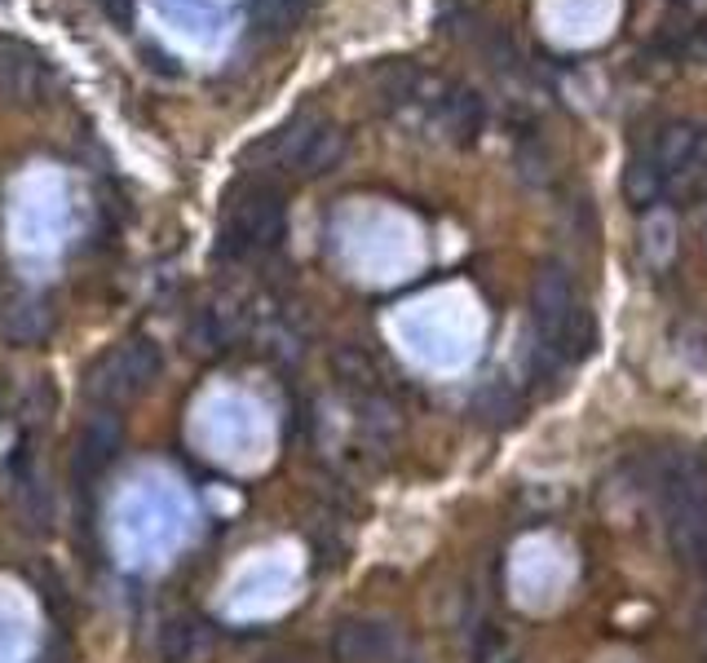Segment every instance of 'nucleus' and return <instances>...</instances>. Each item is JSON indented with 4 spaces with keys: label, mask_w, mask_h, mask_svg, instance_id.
<instances>
[{
    "label": "nucleus",
    "mask_w": 707,
    "mask_h": 663,
    "mask_svg": "<svg viewBox=\"0 0 707 663\" xmlns=\"http://www.w3.org/2000/svg\"><path fill=\"white\" fill-rule=\"evenodd\" d=\"M655 491L677 558L690 567H707V465L695 456H668L655 473Z\"/></svg>",
    "instance_id": "f257e3e1"
},
{
    "label": "nucleus",
    "mask_w": 707,
    "mask_h": 663,
    "mask_svg": "<svg viewBox=\"0 0 707 663\" xmlns=\"http://www.w3.org/2000/svg\"><path fill=\"white\" fill-rule=\"evenodd\" d=\"M429 111H433V124L451 142H473L482 133V120H486L482 98L473 89H464V84H438L433 98H429Z\"/></svg>",
    "instance_id": "0eeeda50"
},
{
    "label": "nucleus",
    "mask_w": 707,
    "mask_h": 663,
    "mask_svg": "<svg viewBox=\"0 0 707 663\" xmlns=\"http://www.w3.org/2000/svg\"><path fill=\"white\" fill-rule=\"evenodd\" d=\"M208 638H204V624L195 620H173L164 633H160V660L164 663H195L204 655Z\"/></svg>",
    "instance_id": "9b49d317"
},
{
    "label": "nucleus",
    "mask_w": 707,
    "mask_h": 663,
    "mask_svg": "<svg viewBox=\"0 0 707 663\" xmlns=\"http://www.w3.org/2000/svg\"><path fill=\"white\" fill-rule=\"evenodd\" d=\"M270 155L275 169L297 173V177H324L341 164L346 155V133L324 120V115H297L288 120L279 133H270V142L262 146Z\"/></svg>",
    "instance_id": "7ed1b4c3"
},
{
    "label": "nucleus",
    "mask_w": 707,
    "mask_h": 663,
    "mask_svg": "<svg viewBox=\"0 0 707 663\" xmlns=\"http://www.w3.org/2000/svg\"><path fill=\"white\" fill-rule=\"evenodd\" d=\"M690 58H695V62H707V27L690 40Z\"/></svg>",
    "instance_id": "dca6fc26"
},
{
    "label": "nucleus",
    "mask_w": 707,
    "mask_h": 663,
    "mask_svg": "<svg viewBox=\"0 0 707 663\" xmlns=\"http://www.w3.org/2000/svg\"><path fill=\"white\" fill-rule=\"evenodd\" d=\"M306 13V0H253V22L262 35H288Z\"/></svg>",
    "instance_id": "ddd939ff"
},
{
    "label": "nucleus",
    "mask_w": 707,
    "mask_h": 663,
    "mask_svg": "<svg viewBox=\"0 0 707 663\" xmlns=\"http://www.w3.org/2000/svg\"><path fill=\"white\" fill-rule=\"evenodd\" d=\"M120 451V420L111 416V407H98V416L80 429V442H75V456H71V469L80 482H93Z\"/></svg>",
    "instance_id": "6e6552de"
},
{
    "label": "nucleus",
    "mask_w": 707,
    "mask_h": 663,
    "mask_svg": "<svg viewBox=\"0 0 707 663\" xmlns=\"http://www.w3.org/2000/svg\"><path fill=\"white\" fill-rule=\"evenodd\" d=\"M664 191H668V182L659 177L650 151H646V155H633V160H628V173H624V195H628L637 208H646V204H655Z\"/></svg>",
    "instance_id": "f8f14e48"
},
{
    "label": "nucleus",
    "mask_w": 707,
    "mask_h": 663,
    "mask_svg": "<svg viewBox=\"0 0 707 663\" xmlns=\"http://www.w3.org/2000/svg\"><path fill=\"white\" fill-rule=\"evenodd\" d=\"M531 319L540 332V349L553 354V358H575L580 345H575V324H588L580 302H575V284H571V271L562 262H544L535 271V284H531Z\"/></svg>",
    "instance_id": "20e7f679"
},
{
    "label": "nucleus",
    "mask_w": 707,
    "mask_h": 663,
    "mask_svg": "<svg viewBox=\"0 0 707 663\" xmlns=\"http://www.w3.org/2000/svg\"><path fill=\"white\" fill-rule=\"evenodd\" d=\"M102 9H106V18H115L120 27H129L133 22V0H98Z\"/></svg>",
    "instance_id": "2eb2a0df"
},
{
    "label": "nucleus",
    "mask_w": 707,
    "mask_h": 663,
    "mask_svg": "<svg viewBox=\"0 0 707 663\" xmlns=\"http://www.w3.org/2000/svg\"><path fill=\"white\" fill-rule=\"evenodd\" d=\"M288 231V204H284V191L270 186V182H248L230 195L226 204V217H222V239H217V253L226 262H239V257H262L270 248H279Z\"/></svg>",
    "instance_id": "f03ea898"
},
{
    "label": "nucleus",
    "mask_w": 707,
    "mask_h": 663,
    "mask_svg": "<svg viewBox=\"0 0 707 663\" xmlns=\"http://www.w3.org/2000/svg\"><path fill=\"white\" fill-rule=\"evenodd\" d=\"M424 75L411 67V62H389L380 75H376V98L380 106H411V102H429L424 98Z\"/></svg>",
    "instance_id": "9d476101"
},
{
    "label": "nucleus",
    "mask_w": 707,
    "mask_h": 663,
    "mask_svg": "<svg viewBox=\"0 0 707 663\" xmlns=\"http://www.w3.org/2000/svg\"><path fill=\"white\" fill-rule=\"evenodd\" d=\"M337 663H385L393 655V633L380 620H346L332 633Z\"/></svg>",
    "instance_id": "1a4fd4ad"
},
{
    "label": "nucleus",
    "mask_w": 707,
    "mask_h": 663,
    "mask_svg": "<svg viewBox=\"0 0 707 663\" xmlns=\"http://www.w3.org/2000/svg\"><path fill=\"white\" fill-rule=\"evenodd\" d=\"M160 367H164L160 345L146 340V336H137V340H124V345H115L111 354H102V358L93 363L84 389H89V398H93L98 407H115V402L133 398L142 385H151V380L160 376Z\"/></svg>",
    "instance_id": "39448f33"
},
{
    "label": "nucleus",
    "mask_w": 707,
    "mask_h": 663,
    "mask_svg": "<svg viewBox=\"0 0 707 663\" xmlns=\"http://www.w3.org/2000/svg\"><path fill=\"white\" fill-rule=\"evenodd\" d=\"M704 142H707V129L695 124V120H673V124H664V129L655 133V142H650V160H655L659 177H664L668 186L682 182V177L695 169Z\"/></svg>",
    "instance_id": "423d86ee"
},
{
    "label": "nucleus",
    "mask_w": 707,
    "mask_h": 663,
    "mask_svg": "<svg viewBox=\"0 0 707 663\" xmlns=\"http://www.w3.org/2000/svg\"><path fill=\"white\" fill-rule=\"evenodd\" d=\"M673 239H677V222H673V213L655 208V213L646 217V231H642V248H646L650 266H668V262H673V248H677Z\"/></svg>",
    "instance_id": "4468645a"
}]
</instances>
